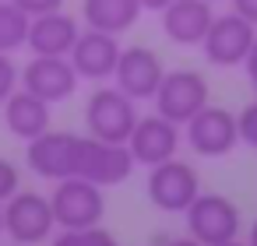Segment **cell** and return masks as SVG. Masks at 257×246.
<instances>
[{"instance_id": "obj_1", "label": "cell", "mask_w": 257, "mask_h": 246, "mask_svg": "<svg viewBox=\"0 0 257 246\" xmlns=\"http://www.w3.org/2000/svg\"><path fill=\"white\" fill-rule=\"evenodd\" d=\"M141 113L131 95H123L116 85H102L85 99V127L92 137L109 144H127L131 130L138 127Z\"/></svg>"}, {"instance_id": "obj_2", "label": "cell", "mask_w": 257, "mask_h": 246, "mask_svg": "<svg viewBox=\"0 0 257 246\" xmlns=\"http://www.w3.org/2000/svg\"><path fill=\"white\" fill-rule=\"evenodd\" d=\"M183 221H187V235L197 239L201 246H222L239 239L243 232V214L236 200H229L225 193H208V190H201L197 200L183 211Z\"/></svg>"}, {"instance_id": "obj_3", "label": "cell", "mask_w": 257, "mask_h": 246, "mask_svg": "<svg viewBox=\"0 0 257 246\" xmlns=\"http://www.w3.org/2000/svg\"><path fill=\"white\" fill-rule=\"evenodd\" d=\"M57 232V218L50 207V193L18 190L4 204V235L15 246H43Z\"/></svg>"}, {"instance_id": "obj_4", "label": "cell", "mask_w": 257, "mask_h": 246, "mask_svg": "<svg viewBox=\"0 0 257 246\" xmlns=\"http://www.w3.org/2000/svg\"><path fill=\"white\" fill-rule=\"evenodd\" d=\"M134 169L138 165H134L127 144H109V141H99L92 134H78V141H74V176L106 190V186L127 183Z\"/></svg>"}, {"instance_id": "obj_5", "label": "cell", "mask_w": 257, "mask_h": 246, "mask_svg": "<svg viewBox=\"0 0 257 246\" xmlns=\"http://www.w3.org/2000/svg\"><path fill=\"white\" fill-rule=\"evenodd\" d=\"M50 207H53L57 228H92V225H102L106 193H102V186H95L81 176H71V179L53 183Z\"/></svg>"}, {"instance_id": "obj_6", "label": "cell", "mask_w": 257, "mask_h": 246, "mask_svg": "<svg viewBox=\"0 0 257 246\" xmlns=\"http://www.w3.org/2000/svg\"><path fill=\"white\" fill-rule=\"evenodd\" d=\"M145 190H148V200L166 211V214H183L197 193H201V176L190 162L183 158H166L159 165L148 169V179H145Z\"/></svg>"}, {"instance_id": "obj_7", "label": "cell", "mask_w": 257, "mask_h": 246, "mask_svg": "<svg viewBox=\"0 0 257 246\" xmlns=\"http://www.w3.org/2000/svg\"><path fill=\"white\" fill-rule=\"evenodd\" d=\"M155 113L166 116L169 123L183 127L187 120H194L208 102H211V88H208V78L197 74V71H166L159 92H155Z\"/></svg>"}, {"instance_id": "obj_8", "label": "cell", "mask_w": 257, "mask_h": 246, "mask_svg": "<svg viewBox=\"0 0 257 246\" xmlns=\"http://www.w3.org/2000/svg\"><path fill=\"white\" fill-rule=\"evenodd\" d=\"M183 141L194 155L201 158H222L229 155L236 144H239V123H236V113L222 109V106H204L194 120H187L183 127Z\"/></svg>"}, {"instance_id": "obj_9", "label": "cell", "mask_w": 257, "mask_h": 246, "mask_svg": "<svg viewBox=\"0 0 257 246\" xmlns=\"http://www.w3.org/2000/svg\"><path fill=\"white\" fill-rule=\"evenodd\" d=\"M257 39V25H250L246 18H239L236 11L229 15H215L211 29L201 43V53L211 67H243L250 46Z\"/></svg>"}, {"instance_id": "obj_10", "label": "cell", "mask_w": 257, "mask_h": 246, "mask_svg": "<svg viewBox=\"0 0 257 246\" xmlns=\"http://www.w3.org/2000/svg\"><path fill=\"white\" fill-rule=\"evenodd\" d=\"M162 78H166V64L152 46H127L113 71V85L134 102H152Z\"/></svg>"}, {"instance_id": "obj_11", "label": "cell", "mask_w": 257, "mask_h": 246, "mask_svg": "<svg viewBox=\"0 0 257 246\" xmlns=\"http://www.w3.org/2000/svg\"><path fill=\"white\" fill-rule=\"evenodd\" d=\"M18 85H22L25 92L39 95L43 102L57 106V102H67V99L78 92L81 78H78V71H74V64H71L67 57H32V60L25 64Z\"/></svg>"}, {"instance_id": "obj_12", "label": "cell", "mask_w": 257, "mask_h": 246, "mask_svg": "<svg viewBox=\"0 0 257 246\" xmlns=\"http://www.w3.org/2000/svg\"><path fill=\"white\" fill-rule=\"evenodd\" d=\"M183 141V130L176 123H169L166 116L152 113V116H141L138 127L131 130L127 137V151L134 158V165H159L166 158H176V148Z\"/></svg>"}, {"instance_id": "obj_13", "label": "cell", "mask_w": 257, "mask_h": 246, "mask_svg": "<svg viewBox=\"0 0 257 246\" xmlns=\"http://www.w3.org/2000/svg\"><path fill=\"white\" fill-rule=\"evenodd\" d=\"M74 141L78 134L71 130H46L43 137L25 144V162L39 179L60 183L74 176Z\"/></svg>"}, {"instance_id": "obj_14", "label": "cell", "mask_w": 257, "mask_h": 246, "mask_svg": "<svg viewBox=\"0 0 257 246\" xmlns=\"http://www.w3.org/2000/svg\"><path fill=\"white\" fill-rule=\"evenodd\" d=\"M123 46H120V36H109V32H95V29H81L74 50H71V64L78 71L81 81H109L113 71H116V60H120Z\"/></svg>"}, {"instance_id": "obj_15", "label": "cell", "mask_w": 257, "mask_h": 246, "mask_svg": "<svg viewBox=\"0 0 257 246\" xmlns=\"http://www.w3.org/2000/svg\"><path fill=\"white\" fill-rule=\"evenodd\" d=\"M211 4L208 0H173L166 11H159L162 36L176 46H201L211 29Z\"/></svg>"}, {"instance_id": "obj_16", "label": "cell", "mask_w": 257, "mask_h": 246, "mask_svg": "<svg viewBox=\"0 0 257 246\" xmlns=\"http://www.w3.org/2000/svg\"><path fill=\"white\" fill-rule=\"evenodd\" d=\"M81 36V22L64 15V11H50L29 22V43L25 50L32 57H71L74 43Z\"/></svg>"}, {"instance_id": "obj_17", "label": "cell", "mask_w": 257, "mask_h": 246, "mask_svg": "<svg viewBox=\"0 0 257 246\" xmlns=\"http://www.w3.org/2000/svg\"><path fill=\"white\" fill-rule=\"evenodd\" d=\"M4 109V127L18 137V141H36V137H43L46 130H53V106L50 102H43L39 95H32V92H25L22 85L11 92V99L0 106Z\"/></svg>"}, {"instance_id": "obj_18", "label": "cell", "mask_w": 257, "mask_h": 246, "mask_svg": "<svg viewBox=\"0 0 257 246\" xmlns=\"http://www.w3.org/2000/svg\"><path fill=\"white\" fill-rule=\"evenodd\" d=\"M81 18L85 29L123 36L141 18V0H81Z\"/></svg>"}, {"instance_id": "obj_19", "label": "cell", "mask_w": 257, "mask_h": 246, "mask_svg": "<svg viewBox=\"0 0 257 246\" xmlns=\"http://www.w3.org/2000/svg\"><path fill=\"white\" fill-rule=\"evenodd\" d=\"M29 15L15 4V0H0V53L25 50L29 43Z\"/></svg>"}, {"instance_id": "obj_20", "label": "cell", "mask_w": 257, "mask_h": 246, "mask_svg": "<svg viewBox=\"0 0 257 246\" xmlns=\"http://www.w3.org/2000/svg\"><path fill=\"white\" fill-rule=\"evenodd\" d=\"M46 246H120V242L109 228L92 225V228H60V232H53V239Z\"/></svg>"}, {"instance_id": "obj_21", "label": "cell", "mask_w": 257, "mask_h": 246, "mask_svg": "<svg viewBox=\"0 0 257 246\" xmlns=\"http://www.w3.org/2000/svg\"><path fill=\"white\" fill-rule=\"evenodd\" d=\"M18 190H22V169L0 155V204H8Z\"/></svg>"}, {"instance_id": "obj_22", "label": "cell", "mask_w": 257, "mask_h": 246, "mask_svg": "<svg viewBox=\"0 0 257 246\" xmlns=\"http://www.w3.org/2000/svg\"><path fill=\"white\" fill-rule=\"evenodd\" d=\"M236 123H239V141L257 151V102H246L236 113Z\"/></svg>"}, {"instance_id": "obj_23", "label": "cell", "mask_w": 257, "mask_h": 246, "mask_svg": "<svg viewBox=\"0 0 257 246\" xmlns=\"http://www.w3.org/2000/svg\"><path fill=\"white\" fill-rule=\"evenodd\" d=\"M18 78H22V71L15 67L11 53H0V106H4L11 99V92L18 88Z\"/></svg>"}, {"instance_id": "obj_24", "label": "cell", "mask_w": 257, "mask_h": 246, "mask_svg": "<svg viewBox=\"0 0 257 246\" xmlns=\"http://www.w3.org/2000/svg\"><path fill=\"white\" fill-rule=\"evenodd\" d=\"M15 4L29 18H39V15H50V11H64V0H15Z\"/></svg>"}, {"instance_id": "obj_25", "label": "cell", "mask_w": 257, "mask_h": 246, "mask_svg": "<svg viewBox=\"0 0 257 246\" xmlns=\"http://www.w3.org/2000/svg\"><path fill=\"white\" fill-rule=\"evenodd\" d=\"M229 8H232L239 18H246L250 25H257V0H229Z\"/></svg>"}, {"instance_id": "obj_26", "label": "cell", "mask_w": 257, "mask_h": 246, "mask_svg": "<svg viewBox=\"0 0 257 246\" xmlns=\"http://www.w3.org/2000/svg\"><path fill=\"white\" fill-rule=\"evenodd\" d=\"M243 74H246V81H250V88L257 95V39H253V46H250V53L243 60Z\"/></svg>"}, {"instance_id": "obj_27", "label": "cell", "mask_w": 257, "mask_h": 246, "mask_svg": "<svg viewBox=\"0 0 257 246\" xmlns=\"http://www.w3.org/2000/svg\"><path fill=\"white\" fill-rule=\"evenodd\" d=\"M169 4H173V0H141V11H155V15H159V11H166Z\"/></svg>"}, {"instance_id": "obj_28", "label": "cell", "mask_w": 257, "mask_h": 246, "mask_svg": "<svg viewBox=\"0 0 257 246\" xmlns=\"http://www.w3.org/2000/svg\"><path fill=\"white\" fill-rule=\"evenodd\" d=\"M162 246H201V242L190 239V235H180V239H169V242H162Z\"/></svg>"}, {"instance_id": "obj_29", "label": "cell", "mask_w": 257, "mask_h": 246, "mask_svg": "<svg viewBox=\"0 0 257 246\" xmlns=\"http://www.w3.org/2000/svg\"><path fill=\"white\" fill-rule=\"evenodd\" d=\"M246 246H257V218H253V225H250V232H246Z\"/></svg>"}, {"instance_id": "obj_30", "label": "cell", "mask_w": 257, "mask_h": 246, "mask_svg": "<svg viewBox=\"0 0 257 246\" xmlns=\"http://www.w3.org/2000/svg\"><path fill=\"white\" fill-rule=\"evenodd\" d=\"M0 235H4V204H0Z\"/></svg>"}, {"instance_id": "obj_31", "label": "cell", "mask_w": 257, "mask_h": 246, "mask_svg": "<svg viewBox=\"0 0 257 246\" xmlns=\"http://www.w3.org/2000/svg\"><path fill=\"white\" fill-rule=\"evenodd\" d=\"M222 246H246V242H239V239H232V242H222Z\"/></svg>"}, {"instance_id": "obj_32", "label": "cell", "mask_w": 257, "mask_h": 246, "mask_svg": "<svg viewBox=\"0 0 257 246\" xmlns=\"http://www.w3.org/2000/svg\"><path fill=\"white\" fill-rule=\"evenodd\" d=\"M208 4H215V0H208Z\"/></svg>"}, {"instance_id": "obj_33", "label": "cell", "mask_w": 257, "mask_h": 246, "mask_svg": "<svg viewBox=\"0 0 257 246\" xmlns=\"http://www.w3.org/2000/svg\"><path fill=\"white\" fill-rule=\"evenodd\" d=\"M11 246H15V242H11Z\"/></svg>"}]
</instances>
